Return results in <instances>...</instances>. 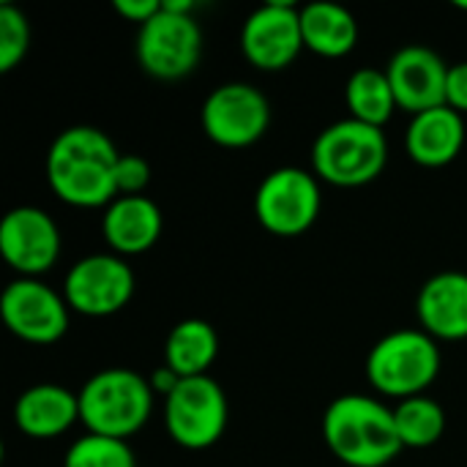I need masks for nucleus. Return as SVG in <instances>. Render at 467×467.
I'll list each match as a JSON object with an SVG mask.
<instances>
[{"instance_id": "17", "label": "nucleus", "mask_w": 467, "mask_h": 467, "mask_svg": "<svg viewBox=\"0 0 467 467\" xmlns=\"http://www.w3.org/2000/svg\"><path fill=\"white\" fill-rule=\"evenodd\" d=\"M465 145V118L451 107H435L410 118L405 131V150L421 167L451 164Z\"/></svg>"}, {"instance_id": "27", "label": "nucleus", "mask_w": 467, "mask_h": 467, "mask_svg": "<svg viewBox=\"0 0 467 467\" xmlns=\"http://www.w3.org/2000/svg\"><path fill=\"white\" fill-rule=\"evenodd\" d=\"M115 11L140 27L161 11V0H115Z\"/></svg>"}, {"instance_id": "2", "label": "nucleus", "mask_w": 467, "mask_h": 467, "mask_svg": "<svg viewBox=\"0 0 467 467\" xmlns=\"http://www.w3.org/2000/svg\"><path fill=\"white\" fill-rule=\"evenodd\" d=\"M323 441L348 467H386L405 449L394 410L367 394H342L326 408Z\"/></svg>"}, {"instance_id": "26", "label": "nucleus", "mask_w": 467, "mask_h": 467, "mask_svg": "<svg viewBox=\"0 0 467 467\" xmlns=\"http://www.w3.org/2000/svg\"><path fill=\"white\" fill-rule=\"evenodd\" d=\"M446 107L457 109L460 115L467 112V60L449 66V82H446Z\"/></svg>"}, {"instance_id": "29", "label": "nucleus", "mask_w": 467, "mask_h": 467, "mask_svg": "<svg viewBox=\"0 0 467 467\" xmlns=\"http://www.w3.org/2000/svg\"><path fill=\"white\" fill-rule=\"evenodd\" d=\"M164 8L175 11V14H194V3L192 0H161Z\"/></svg>"}, {"instance_id": "5", "label": "nucleus", "mask_w": 467, "mask_h": 467, "mask_svg": "<svg viewBox=\"0 0 467 467\" xmlns=\"http://www.w3.org/2000/svg\"><path fill=\"white\" fill-rule=\"evenodd\" d=\"M441 372L438 339L421 328H400L386 334L367 356V380L391 400L424 394Z\"/></svg>"}, {"instance_id": "9", "label": "nucleus", "mask_w": 467, "mask_h": 467, "mask_svg": "<svg viewBox=\"0 0 467 467\" xmlns=\"http://www.w3.org/2000/svg\"><path fill=\"white\" fill-rule=\"evenodd\" d=\"M271 126V104L249 82H224L202 104V129L222 148H249Z\"/></svg>"}, {"instance_id": "30", "label": "nucleus", "mask_w": 467, "mask_h": 467, "mask_svg": "<svg viewBox=\"0 0 467 467\" xmlns=\"http://www.w3.org/2000/svg\"><path fill=\"white\" fill-rule=\"evenodd\" d=\"M457 8H462V11H467V0H457Z\"/></svg>"}, {"instance_id": "1", "label": "nucleus", "mask_w": 467, "mask_h": 467, "mask_svg": "<svg viewBox=\"0 0 467 467\" xmlns=\"http://www.w3.org/2000/svg\"><path fill=\"white\" fill-rule=\"evenodd\" d=\"M115 142L96 126L63 129L47 153V181L57 200L74 208H107L118 200Z\"/></svg>"}, {"instance_id": "16", "label": "nucleus", "mask_w": 467, "mask_h": 467, "mask_svg": "<svg viewBox=\"0 0 467 467\" xmlns=\"http://www.w3.org/2000/svg\"><path fill=\"white\" fill-rule=\"evenodd\" d=\"M79 421V397L55 383H38L22 391L14 405V424L33 441H52Z\"/></svg>"}, {"instance_id": "11", "label": "nucleus", "mask_w": 467, "mask_h": 467, "mask_svg": "<svg viewBox=\"0 0 467 467\" xmlns=\"http://www.w3.org/2000/svg\"><path fill=\"white\" fill-rule=\"evenodd\" d=\"M68 304L41 279H14L0 296L5 328L30 345H55L68 331Z\"/></svg>"}, {"instance_id": "23", "label": "nucleus", "mask_w": 467, "mask_h": 467, "mask_svg": "<svg viewBox=\"0 0 467 467\" xmlns=\"http://www.w3.org/2000/svg\"><path fill=\"white\" fill-rule=\"evenodd\" d=\"M63 467H137V457L129 441L88 432L68 446Z\"/></svg>"}, {"instance_id": "6", "label": "nucleus", "mask_w": 467, "mask_h": 467, "mask_svg": "<svg viewBox=\"0 0 467 467\" xmlns=\"http://www.w3.org/2000/svg\"><path fill=\"white\" fill-rule=\"evenodd\" d=\"M227 419L230 408L224 389L211 375L183 378L178 389L164 397V427L181 449H211L222 441Z\"/></svg>"}, {"instance_id": "12", "label": "nucleus", "mask_w": 467, "mask_h": 467, "mask_svg": "<svg viewBox=\"0 0 467 467\" xmlns=\"http://www.w3.org/2000/svg\"><path fill=\"white\" fill-rule=\"evenodd\" d=\"M241 49L260 71L287 68L304 49L301 8L285 0H271L254 8L241 27Z\"/></svg>"}, {"instance_id": "21", "label": "nucleus", "mask_w": 467, "mask_h": 467, "mask_svg": "<svg viewBox=\"0 0 467 467\" xmlns=\"http://www.w3.org/2000/svg\"><path fill=\"white\" fill-rule=\"evenodd\" d=\"M345 101H348L350 118L378 126V129H383L391 120L394 109H400L386 68L383 71L380 68L353 71L345 85Z\"/></svg>"}, {"instance_id": "15", "label": "nucleus", "mask_w": 467, "mask_h": 467, "mask_svg": "<svg viewBox=\"0 0 467 467\" xmlns=\"http://www.w3.org/2000/svg\"><path fill=\"white\" fill-rule=\"evenodd\" d=\"M416 315L432 339H467V274L443 271L427 279L416 296Z\"/></svg>"}, {"instance_id": "4", "label": "nucleus", "mask_w": 467, "mask_h": 467, "mask_svg": "<svg viewBox=\"0 0 467 467\" xmlns=\"http://www.w3.org/2000/svg\"><path fill=\"white\" fill-rule=\"evenodd\" d=\"M389 161L383 129L356 118L326 126L312 145V172L339 189L372 183Z\"/></svg>"}, {"instance_id": "28", "label": "nucleus", "mask_w": 467, "mask_h": 467, "mask_svg": "<svg viewBox=\"0 0 467 467\" xmlns=\"http://www.w3.org/2000/svg\"><path fill=\"white\" fill-rule=\"evenodd\" d=\"M150 380V389H153V394H161V397H170L175 389H178V383L183 380V378H178L167 364H161L159 369H153V375L148 378Z\"/></svg>"}, {"instance_id": "22", "label": "nucleus", "mask_w": 467, "mask_h": 467, "mask_svg": "<svg viewBox=\"0 0 467 467\" xmlns=\"http://www.w3.org/2000/svg\"><path fill=\"white\" fill-rule=\"evenodd\" d=\"M394 424L405 449H430L443 438L446 413L438 400L419 394V397L397 402Z\"/></svg>"}, {"instance_id": "14", "label": "nucleus", "mask_w": 467, "mask_h": 467, "mask_svg": "<svg viewBox=\"0 0 467 467\" xmlns=\"http://www.w3.org/2000/svg\"><path fill=\"white\" fill-rule=\"evenodd\" d=\"M386 74L400 109L419 115L446 104L449 66L435 49L424 44H408L391 55Z\"/></svg>"}, {"instance_id": "3", "label": "nucleus", "mask_w": 467, "mask_h": 467, "mask_svg": "<svg viewBox=\"0 0 467 467\" xmlns=\"http://www.w3.org/2000/svg\"><path fill=\"white\" fill-rule=\"evenodd\" d=\"M79 421L90 435L126 441L145 427L153 410L150 380L134 369L112 367L85 380L79 389Z\"/></svg>"}, {"instance_id": "25", "label": "nucleus", "mask_w": 467, "mask_h": 467, "mask_svg": "<svg viewBox=\"0 0 467 467\" xmlns=\"http://www.w3.org/2000/svg\"><path fill=\"white\" fill-rule=\"evenodd\" d=\"M148 183H150V164L142 156H134V153L118 156V164H115V189H118V197L142 194Z\"/></svg>"}, {"instance_id": "8", "label": "nucleus", "mask_w": 467, "mask_h": 467, "mask_svg": "<svg viewBox=\"0 0 467 467\" xmlns=\"http://www.w3.org/2000/svg\"><path fill=\"white\" fill-rule=\"evenodd\" d=\"M200 57L202 30L194 14H175L161 3V11L137 33V60L156 79H183L200 66Z\"/></svg>"}, {"instance_id": "20", "label": "nucleus", "mask_w": 467, "mask_h": 467, "mask_svg": "<svg viewBox=\"0 0 467 467\" xmlns=\"http://www.w3.org/2000/svg\"><path fill=\"white\" fill-rule=\"evenodd\" d=\"M219 356V334L211 323L189 317L172 326L164 342V364L178 378L208 375Z\"/></svg>"}, {"instance_id": "18", "label": "nucleus", "mask_w": 467, "mask_h": 467, "mask_svg": "<svg viewBox=\"0 0 467 467\" xmlns=\"http://www.w3.org/2000/svg\"><path fill=\"white\" fill-rule=\"evenodd\" d=\"M161 227V211L145 194L118 197L104 208L101 216V235L118 257L148 252L159 241Z\"/></svg>"}, {"instance_id": "13", "label": "nucleus", "mask_w": 467, "mask_h": 467, "mask_svg": "<svg viewBox=\"0 0 467 467\" xmlns=\"http://www.w3.org/2000/svg\"><path fill=\"white\" fill-rule=\"evenodd\" d=\"M0 254L25 279H38L60 257V230L55 219L36 208L19 205L0 222Z\"/></svg>"}, {"instance_id": "7", "label": "nucleus", "mask_w": 467, "mask_h": 467, "mask_svg": "<svg viewBox=\"0 0 467 467\" xmlns=\"http://www.w3.org/2000/svg\"><path fill=\"white\" fill-rule=\"evenodd\" d=\"M317 175L301 167H279L268 172L254 192V216L271 233L293 238L306 233L320 216Z\"/></svg>"}, {"instance_id": "19", "label": "nucleus", "mask_w": 467, "mask_h": 467, "mask_svg": "<svg viewBox=\"0 0 467 467\" xmlns=\"http://www.w3.org/2000/svg\"><path fill=\"white\" fill-rule=\"evenodd\" d=\"M304 47L323 57H345L358 41L356 16L337 3H309L301 8Z\"/></svg>"}, {"instance_id": "24", "label": "nucleus", "mask_w": 467, "mask_h": 467, "mask_svg": "<svg viewBox=\"0 0 467 467\" xmlns=\"http://www.w3.org/2000/svg\"><path fill=\"white\" fill-rule=\"evenodd\" d=\"M30 47V22L14 3L0 5V71H11L22 63Z\"/></svg>"}, {"instance_id": "10", "label": "nucleus", "mask_w": 467, "mask_h": 467, "mask_svg": "<svg viewBox=\"0 0 467 467\" xmlns=\"http://www.w3.org/2000/svg\"><path fill=\"white\" fill-rule=\"evenodd\" d=\"M134 296V271L118 254H88L77 260L63 285V298L71 312L88 317H109Z\"/></svg>"}]
</instances>
